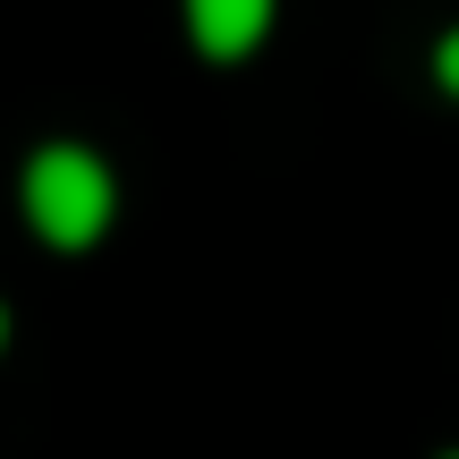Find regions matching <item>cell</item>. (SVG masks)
<instances>
[{"mask_svg": "<svg viewBox=\"0 0 459 459\" xmlns=\"http://www.w3.org/2000/svg\"><path fill=\"white\" fill-rule=\"evenodd\" d=\"M273 9L281 0H179L187 43H196L204 60H247V51L273 34Z\"/></svg>", "mask_w": 459, "mask_h": 459, "instance_id": "7a4b0ae2", "label": "cell"}, {"mask_svg": "<svg viewBox=\"0 0 459 459\" xmlns=\"http://www.w3.org/2000/svg\"><path fill=\"white\" fill-rule=\"evenodd\" d=\"M0 341H9V315H0Z\"/></svg>", "mask_w": 459, "mask_h": 459, "instance_id": "277c9868", "label": "cell"}, {"mask_svg": "<svg viewBox=\"0 0 459 459\" xmlns=\"http://www.w3.org/2000/svg\"><path fill=\"white\" fill-rule=\"evenodd\" d=\"M443 459H459V451H443Z\"/></svg>", "mask_w": 459, "mask_h": 459, "instance_id": "5b68a950", "label": "cell"}, {"mask_svg": "<svg viewBox=\"0 0 459 459\" xmlns=\"http://www.w3.org/2000/svg\"><path fill=\"white\" fill-rule=\"evenodd\" d=\"M26 221H34V238H51V247H94L102 230H111L119 213V187H111V162H102L94 145H34V162H26Z\"/></svg>", "mask_w": 459, "mask_h": 459, "instance_id": "6da1fadb", "label": "cell"}, {"mask_svg": "<svg viewBox=\"0 0 459 459\" xmlns=\"http://www.w3.org/2000/svg\"><path fill=\"white\" fill-rule=\"evenodd\" d=\"M434 85H443V94L459 102V26L443 34V43H434Z\"/></svg>", "mask_w": 459, "mask_h": 459, "instance_id": "3957f363", "label": "cell"}]
</instances>
